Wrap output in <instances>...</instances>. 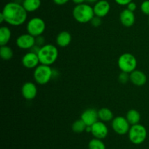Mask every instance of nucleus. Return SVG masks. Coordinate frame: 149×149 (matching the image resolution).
Returning <instances> with one entry per match:
<instances>
[{
	"mask_svg": "<svg viewBox=\"0 0 149 149\" xmlns=\"http://www.w3.org/2000/svg\"><path fill=\"white\" fill-rule=\"evenodd\" d=\"M1 13L6 23L13 26H21L27 20L28 12L25 10L23 4L15 1L7 3L3 7Z\"/></svg>",
	"mask_w": 149,
	"mask_h": 149,
	"instance_id": "obj_1",
	"label": "nucleus"
},
{
	"mask_svg": "<svg viewBox=\"0 0 149 149\" xmlns=\"http://www.w3.org/2000/svg\"><path fill=\"white\" fill-rule=\"evenodd\" d=\"M72 15L76 21L79 23H90L95 17L93 7L86 3L77 4L73 9Z\"/></svg>",
	"mask_w": 149,
	"mask_h": 149,
	"instance_id": "obj_2",
	"label": "nucleus"
},
{
	"mask_svg": "<svg viewBox=\"0 0 149 149\" xmlns=\"http://www.w3.org/2000/svg\"><path fill=\"white\" fill-rule=\"evenodd\" d=\"M59 56V52L57 46L52 44H46L41 47L38 56L40 64L45 65L51 66L57 61Z\"/></svg>",
	"mask_w": 149,
	"mask_h": 149,
	"instance_id": "obj_3",
	"label": "nucleus"
},
{
	"mask_svg": "<svg viewBox=\"0 0 149 149\" xmlns=\"http://www.w3.org/2000/svg\"><path fill=\"white\" fill-rule=\"evenodd\" d=\"M53 77V70L50 66L40 64L34 69L33 79L39 85H45Z\"/></svg>",
	"mask_w": 149,
	"mask_h": 149,
	"instance_id": "obj_4",
	"label": "nucleus"
},
{
	"mask_svg": "<svg viewBox=\"0 0 149 149\" xmlns=\"http://www.w3.org/2000/svg\"><path fill=\"white\" fill-rule=\"evenodd\" d=\"M117 64L121 72L130 74L136 70L138 61L133 54L125 53L119 57Z\"/></svg>",
	"mask_w": 149,
	"mask_h": 149,
	"instance_id": "obj_5",
	"label": "nucleus"
},
{
	"mask_svg": "<svg viewBox=\"0 0 149 149\" xmlns=\"http://www.w3.org/2000/svg\"><path fill=\"white\" fill-rule=\"evenodd\" d=\"M147 129L141 124L131 125L128 132L129 140L132 144L141 145L146 141L147 138Z\"/></svg>",
	"mask_w": 149,
	"mask_h": 149,
	"instance_id": "obj_6",
	"label": "nucleus"
},
{
	"mask_svg": "<svg viewBox=\"0 0 149 149\" xmlns=\"http://www.w3.org/2000/svg\"><path fill=\"white\" fill-rule=\"evenodd\" d=\"M46 29V23L45 20L39 17H34L31 18L26 24L27 33L32 36L36 37L42 35Z\"/></svg>",
	"mask_w": 149,
	"mask_h": 149,
	"instance_id": "obj_7",
	"label": "nucleus"
},
{
	"mask_svg": "<svg viewBox=\"0 0 149 149\" xmlns=\"http://www.w3.org/2000/svg\"><path fill=\"white\" fill-rule=\"evenodd\" d=\"M131 125L126 117L116 116L111 121V127L115 133L119 135H125L128 134Z\"/></svg>",
	"mask_w": 149,
	"mask_h": 149,
	"instance_id": "obj_8",
	"label": "nucleus"
},
{
	"mask_svg": "<svg viewBox=\"0 0 149 149\" xmlns=\"http://www.w3.org/2000/svg\"><path fill=\"white\" fill-rule=\"evenodd\" d=\"M15 44L20 49L30 51L31 48L36 44V37L29 33L22 34L17 37Z\"/></svg>",
	"mask_w": 149,
	"mask_h": 149,
	"instance_id": "obj_9",
	"label": "nucleus"
},
{
	"mask_svg": "<svg viewBox=\"0 0 149 149\" xmlns=\"http://www.w3.org/2000/svg\"><path fill=\"white\" fill-rule=\"evenodd\" d=\"M91 134L95 138L103 140L107 137L109 134V129L106 123L101 121H97L91 126Z\"/></svg>",
	"mask_w": 149,
	"mask_h": 149,
	"instance_id": "obj_10",
	"label": "nucleus"
},
{
	"mask_svg": "<svg viewBox=\"0 0 149 149\" xmlns=\"http://www.w3.org/2000/svg\"><path fill=\"white\" fill-rule=\"evenodd\" d=\"M21 63L26 69H35L39 65L40 61L38 54L29 51L22 57Z\"/></svg>",
	"mask_w": 149,
	"mask_h": 149,
	"instance_id": "obj_11",
	"label": "nucleus"
},
{
	"mask_svg": "<svg viewBox=\"0 0 149 149\" xmlns=\"http://www.w3.org/2000/svg\"><path fill=\"white\" fill-rule=\"evenodd\" d=\"M38 89L36 85L33 82H26L22 86L21 93L26 100H33L37 95Z\"/></svg>",
	"mask_w": 149,
	"mask_h": 149,
	"instance_id": "obj_12",
	"label": "nucleus"
},
{
	"mask_svg": "<svg viewBox=\"0 0 149 149\" xmlns=\"http://www.w3.org/2000/svg\"><path fill=\"white\" fill-rule=\"evenodd\" d=\"M111 4L107 0H99L94 4L93 10L95 15L99 18H104L109 13Z\"/></svg>",
	"mask_w": 149,
	"mask_h": 149,
	"instance_id": "obj_13",
	"label": "nucleus"
},
{
	"mask_svg": "<svg viewBox=\"0 0 149 149\" xmlns=\"http://www.w3.org/2000/svg\"><path fill=\"white\" fill-rule=\"evenodd\" d=\"M81 118L87 126H90L99 121L98 112L95 108H87L81 114Z\"/></svg>",
	"mask_w": 149,
	"mask_h": 149,
	"instance_id": "obj_14",
	"label": "nucleus"
},
{
	"mask_svg": "<svg viewBox=\"0 0 149 149\" xmlns=\"http://www.w3.org/2000/svg\"><path fill=\"white\" fill-rule=\"evenodd\" d=\"M119 20L121 23L125 27H131L135 23V15L134 12L130 11L128 9L122 10L119 15Z\"/></svg>",
	"mask_w": 149,
	"mask_h": 149,
	"instance_id": "obj_15",
	"label": "nucleus"
},
{
	"mask_svg": "<svg viewBox=\"0 0 149 149\" xmlns=\"http://www.w3.org/2000/svg\"><path fill=\"white\" fill-rule=\"evenodd\" d=\"M130 81L136 86H143L146 83L147 76L143 71L135 70L130 74Z\"/></svg>",
	"mask_w": 149,
	"mask_h": 149,
	"instance_id": "obj_16",
	"label": "nucleus"
},
{
	"mask_svg": "<svg viewBox=\"0 0 149 149\" xmlns=\"http://www.w3.org/2000/svg\"><path fill=\"white\" fill-rule=\"evenodd\" d=\"M72 37L68 31H62L56 37V45L60 48H65L71 44Z\"/></svg>",
	"mask_w": 149,
	"mask_h": 149,
	"instance_id": "obj_17",
	"label": "nucleus"
},
{
	"mask_svg": "<svg viewBox=\"0 0 149 149\" xmlns=\"http://www.w3.org/2000/svg\"><path fill=\"white\" fill-rule=\"evenodd\" d=\"M12 37L11 29L7 26H1L0 28V45H7Z\"/></svg>",
	"mask_w": 149,
	"mask_h": 149,
	"instance_id": "obj_18",
	"label": "nucleus"
},
{
	"mask_svg": "<svg viewBox=\"0 0 149 149\" xmlns=\"http://www.w3.org/2000/svg\"><path fill=\"white\" fill-rule=\"evenodd\" d=\"M22 4L28 13H33L39 9L42 4V1L41 0H23Z\"/></svg>",
	"mask_w": 149,
	"mask_h": 149,
	"instance_id": "obj_19",
	"label": "nucleus"
},
{
	"mask_svg": "<svg viewBox=\"0 0 149 149\" xmlns=\"http://www.w3.org/2000/svg\"><path fill=\"white\" fill-rule=\"evenodd\" d=\"M98 112V118L99 120L103 122H109V121H112L113 119V113L108 108H102L97 110Z\"/></svg>",
	"mask_w": 149,
	"mask_h": 149,
	"instance_id": "obj_20",
	"label": "nucleus"
},
{
	"mask_svg": "<svg viewBox=\"0 0 149 149\" xmlns=\"http://www.w3.org/2000/svg\"><path fill=\"white\" fill-rule=\"evenodd\" d=\"M126 118L130 125L139 124L141 121V113L135 109H130L126 114Z\"/></svg>",
	"mask_w": 149,
	"mask_h": 149,
	"instance_id": "obj_21",
	"label": "nucleus"
},
{
	"mask_svg": "<svg viewBox=\"0 0 149 149\" xmlns=\"http://www.w3.org/2000/svg\"><path fill=\"white\" fill-rule=\"evenodd\" d=\"M0 56L4 61H9L13 57V51L8 45L0 47Z\"/></svg>",
	"mask_w": 149,
	"mask_h": 149,
	"instance_id": "obj_22",
	"label": "nucleus"
},
{
	"mask_svg": "<svg viewBox=\"0 0 149 149\" xmlns=\"http://www.w3.org/2000/svg\"><path fill=\"white\" fill-rule=\"evenodd\" d=\"M87 126L86 125L85 123L79 118V119H77L73 123L72 126H71V129H72V131L74 133H77V134H80V133H82L84 131H85L86 128H87Z\"/></svg>",
	"mask_w": 149,
	"mask_h": 149,
	"instance_id": "obj_23",
	"label": "nucleus"
},
{
	"mask_svg": "<svg viewBox=\"0 0 149 149\" xmlns=\"http://www.w3.org/2000/svg\"><path fill=\"white\" fill-rule=\"evenodd\" d=\"M89 149H106V146L105 145L103 140L97 138H93L90 140L88 143Z\"/></svg>",
	"mask_w": 149,
	"mask_h": 149,
	"instance_id": "obj_24",
	"label": "nucleus"
},
{
	"mask_svg": "<svg viewBox=\"0 0 149 149\" xmlns=\"http://www.w3.org/2000/svg\"><path fill=\"white\" fill-rule=\"evenodd\" d=\"M118 80H119V83L125 84L128 81H130V74L124 72H121L120 74H119V77H118Z\"/></svg>",
	"mask_w": 149,
	"mask_h": 149,
	"instance_id": "obj_25",
	"label": "nucleus"
},
{
	"mask_svg": "<svg viewBox=\"0 0 149 149\" xmlns=\"http://www.w3.org/2000/svg\"><path fill=\"white\" fill-rule=\"evenodd\" d=\"M141 10L144 15H149V0H145L141 3Z\"/></svg>",
	"mask_w": 149,
	"mask_h": 149,
	"instance_id": "obj_26",
	"label": "nucleus"
},
{
	"mask_svg": "<svg viewBox=\"0 0 149 149\" xmlns=\"http://www.w3.org/2000/svg\"><path fill=\"white\" fill-rule=\"evenodd\" d=\"M90 23L94 27L97 28L98 26H100L102 23V20H101V18H99L97 16L95 15V17L92 19V20L90 21Z\"/></svg>",
	"mask_w": 149,
	"mask_h": 149,
	"instance_id": "obj_27",
	"label": "nucleus"
},
{
	"mask_svg": "<svg viewBox=\"0 0 149 149\" xmlns=\"http://www.w3.org/2000/svg\"><path fill=\"white\" fill-rule=\"evenodd\" d=\"M36 45H37L38 46L42 47L44 46L45 44V39L42 35H40V36H38L36 37Z\"/></svg>",
	"mask_w": 149,
	"mask_h": 149,
	"instance_id": "obj_28",
	"label": "nucleus"
},
{
	"mask_svg": "<svg viewBox=\"0 0 149 149\" xmlns=\"http://www.w3.org/2000/svg\"><path fill=\"white\" fill-rule=\"evenodd\" d=\"M127 9H128L129 10L132 12H135L137 10V4L136 3H135L134 1H131L130 3L127 5Z\"/></svg>",
	"mask_w": 149,
	"mask_h": 149,
	"instance_id": "obj_29",
	"label": "nucleus"
},
{
	"mask_svg": "<svg viewBox=\"0 0 149 149\" xmlns=\"http://www.w3.org/2000/svg\"><path fill=\"white\" fill-rule=\"evenodd\" d=\"M115 2L121 6H127L129 3L132 1V0H114Z\"/></svg>",
	"mask_w": 149,
	"mask_h": 149,
	"instance_id": "obj_30",
	"label": "nucleus"
},
{
	"mask_svg": "<svg viewBox=\"0 0 149 149\" xmlns=\"http://www.w3.org/2000/svg\"><path fill=\"white\" fill-rule=\"evenodd\" d=\"M54 3L57 5H64L69 1V0H53Z\"/></svg>",
	"mask_w": 149,
	"mask_h": 149,
	"instance_id": "obj_31",
	"label": "nucleus"
},
{
	"mask_svg": "<svg viewBox=\"0 0 149 149\" xmlns=\"http://www.w3.org/2000/svg\"><path fill=\"white\" fill-rule=\"evenodd\" d=\"M40 48H41V47L38 46L37 45H36V44H35V45H33V46L31 48L30 51H31V52L35 53L38 54V53H39V50H40Z\"/></svg>",
	"mask_w": 149,
	"mask_h": 149,
	"instance_id": "obj_32",
	"label": "nucleus"
},
{
	"mask_svg": "<svg viewBox=\"0 0 149 149\" xmlns=\"http://www.w3.org/2000/svg\"><path fill=\"white\" fill-rule=\"evenodd\" d=\"M72 1L77 5V4H83V3H84V1H86V0H72Z\"/></svg>",
	"mask_w": 149,
	"mask_h": 149,
	"instance_id": "obj_33",
	"label": "nucleus"
},
{
	"mask_svg": "<svg viewBox=\"0 0 149 149\" xmlns=\"http://www.w3.org/2000/svg\"><path fill=\"white\" fill-rule=\"evenodd\" d=\"M4 22H5V19H4V15H3L2 13H0V23H4Z\"/></svg>",
	"mask_w": 149,
	"mask_h": 149,
	"instance_id": "obj_34",
	"label": "nucleus"
},
{
	"mask_svg": "<svg viewBox=\"0 0 149 149\" xmlns=\"http://www.w3.org/2000/svg\"><path fill=\"white\" fill-rule=\"evenodd\" d=\"M98 1L99 0H86V1H87V3H89V4H95V3Z\"/></svg>",
	"mask_w": 149,
	"mask_h": 149,
	"instance_id": "obj_35",
	"label": "nucleus"
},
{
	"mask_svg": "<svg viewBox=\"0 0 149 149\" xmlns=\"http://www.w3.org/2000/svg\"><path fill=\"white\" fill-rule=\"evenodd\" d=\"M148 24H149V18H148Z\"/></svg>",
	"mask_w": 149,
	"mask_h": 149,
	"instance_id": "obj_36",
	"label": "nucleus"
}]
</instances>
